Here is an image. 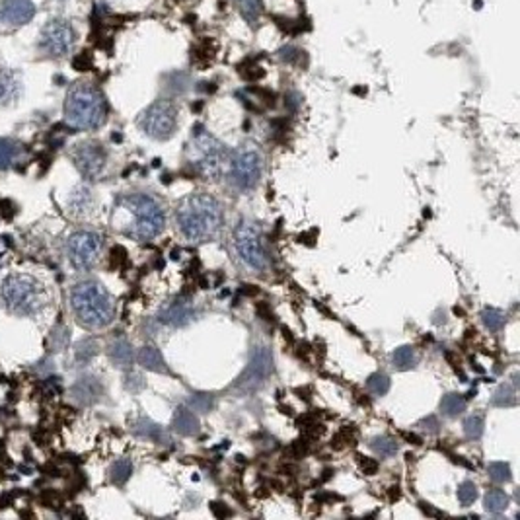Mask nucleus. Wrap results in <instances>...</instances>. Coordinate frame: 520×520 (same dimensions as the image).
<instances>
[{"instance_id": "20e7f679", "label": "nucleus", "mask_w": 520, "mask_h": 520, "mask_svg": "<svg viewBox=\"0 0 520 520\" xmlns=\"http://www.w3.org/2000/svg\"><path fill=\"white\" fill-rule=\"evenodd\" d=\"M64 119L74 129H97L108 119V102L94 84H74L64 102Z\"/></svg>"}, {"instance_id": "412c9836", "label": "nucleus", "mask_w": 520, "mask_h": 520, "mask_svg": "<svg viewBox=\"0 0 520 520\" xmlns=\"http://www.w3.org/2000/svg\"><path fill=\"white\" fill-rule=\"evenodd\" d=\"M22 154V146L10 139H0V169L12 168Z\"/></svg>"}, {"instance_id": "b1692460", "label": "nucleus", "mask_w": 520, "mask_h": 520, "mask_svg": "<svg viewBox=\"0 0 520 520\" xmlns=\"http://www.w3.org/2000/svg\"><path fill=\"white\" fill-rule=\"evenodd\" d=\"M134 433L139 436H145V438H150V440H166L169 442V438L166 436V433L162 431V427H158L156 423H152L150 419H141L139 423L134 425Z\"/></svg>"}, {"instance_id": "f3484780", "label": "nucleus", "mask_w": 520, "mask_h": 520, "mask_svg": "<svg viewBox=\"0 0 520 520\" xmlns=\"http://www.w3.org/2000/svg\"><path fill=\"white\" fill-rule=\"evenodd\" d=\"M109 359L119 368H129L134 363V353L127 339H115L109 345Z\"/></svg>"}, {"instance_id": "79ce46f5", "label": "nucleus", "mask_w": 520, "mask_h": 520, "mask_svg": "<svg viewBox=\"0 0 520 520\" xmlns=\"http://www.w3.org/2000/svg\"><path fill=\"white\" fill-rule=\"evenodd\" d=\"M257 314L261 316L263 320H271V310H269V306L267 304H257Z\"/></svg>"}, {"instance_id": "6e6552de", "label": "nucleus", "mask_w": 520, "mask_h": 520, "mask_svg": "<svg viewBox=\"0 0 520 520\" xmlns=\"http://www.w3.org/2000/svg\"><path fill=\"white\" fill-rule=\"evenodd\" d=\"M234 248L236 254L242 259V263L252 271L263 273L269 267L265 246H263V234L259 224L254 220L244 218L234 228Z\"/></svg>"}, {"instance_id": "4c0bfd02", "label": "nucleus", "mask_w": 520, "mask_h": 520, "mask_svg": "<svg viewBox=\"0 0 520 520\" xmlns=\"http://www.w3.org/2000/svg\"><path fill=\"white\" fill-rule=\"evenodd\" d=\"M419 427H423L427 433L435 435V433H438V427H440V425H438V419H436L435 415H429L427 419H423V421L419 423Z\"/></svg>"}, {"instance_id": "c9c22d12", "label": "nucleus", "mask_w": 520, "mask_h": 520, "mask_svg": "<svg viewBox=\"0 0 520 520\" xmlns=\"http://www.w3.org/2000/svg\"><path fill=\"white\" fill-rule=\"evenodd\" d=\"M96 341H92V339H86L80 343V347H78V351H76V359H80V361H90L94 355H96Z\"/></svg>"}, {"instance_id": "c756f323", "label": "nucleus", "mask_w": 520, "mask_h": 520, "mask_svg": "<svg viewBox=\"0 0 520 520\" xmlns=\"http://www.w3.org/2000/svg\"><path fill=\"white\" fill-rule=\"evenodd\" d=\"M482 322H484V326L489 331H501L503 326H505V322H507V318L497 308H485L484 312H482Z\"/></svg>"}, {"instance_id": "72a5a7b5", "label": "nucleus", "mask_w": 520, "mask_h": 520, "mask_svg": "<svg viewBox=\"0 0 520 520\" xmlns=\"http://www.w3.org/2000/svg\"><path fill=\"white\" fill-rule=\"evenodd\" d=\"M458 501L462 507H470L473 505V501L477 499V487L473 482H464L458 485Z\"/></svg>"}, {"instance_id": "ddd939ff", "label": "nucleus", "mask_w": 520, "mask_h": 520, "mask_svg": "<svg viewBox=\"0 0 520 520\" xmlns=\"http://www.w3.org/2000/svg\"><path fill=\"white\" fill-rule=\"evenodd\" d=\"M73 160L74 166L78 168V172L84 176L86 180H96L104 174L108 156H106L104 146L88 141V143H80L74 148Z\"/></svg>"}, {"instance_id": "7ed1b4c3", "label": "nucleus", "mask_w": 520, "mask_h": 520, "mask_svg": "<svg viewBox=\"0 0 520 520\" xmlns=\"http://www.w3.org/2000/svg\"><path fill=\"white\" fill-rule=\"evenodd\" d=\"M71 306L78 324L86 329H102L115 318V306L109 292L96 281L78 283L71 292Z\"/></svg>"}, {"instance_id": "e433bc0d", "label": "nucleus", "mask_w": 520, "mask_h": 520, "mask_svg": "<svg viewBox=\"0 0 520 520\" xmlns=\"http://www.w3.org/2000/svg\"><path fill=\"white\" fill-rule=\"evenodd\" d=\"M359 464H361V470H363L366 475H375L376 470H378V462L373 458H364V456H359Z\"/></svg>"}, {"instance_id": "4468645a", "label": "nucleus", "mask_w": 520, "mask_h": 520, "mask_svg": "<svg viewBox=\"0 0 520 520\" xmlns=\"http://www.w3.org/2000/svg\"><path fill=\"white\" fill-rule=\"evenodd\" d=\"M197 318V308L189 296H176L158 310V320L169 327H183Z\"/></svg>"}, {"instance_id": "58836bf2", "label": "nucleus", "mask_w": 520, "mask_h": 520, "mask_svg": "<svg viewBox=\"0 0 520 520\" xmlns=\"http://www.w3.org/2000/svg\"><path fill=\"white\" fill-rule=\"evenodd\" d=\"M291 452L296 456V458H303L304 454L308 452V442L303 440V438H300V440H296V442L291 447Z\"/></svg>"}, {"instance_id": "dca6fc26", "label": "nucleus", "mask_w": 520, "mask_h": 520, "mask_svg": "<svg viewBox=\"0 0 520 520\" xmlns=\"http://www.w3.org/2000/svg\"><path fill=\"white\" fill-rule=\"evenodd\" d=\"M199 419L191 407L187 405H180L176 413H174V431L180 433L183 436H193L199 433Z\"/></svg>"}, {"instance_id": "a211bd4d", "label": "nucleus", "mask_w": 520, "mask_h": 520, "mask_svg": "<svg viewBox=\"0 0 520 520\" xmlns=\"http://www.w3.org/2000/svg\"><path fill=\"white\" fill-rule=\"evenodd\" d=\"M139 363L143 364L146 370H152V373H164V375H168V366H166V361H164L162 353L158 351L154 345H145V347L139 351Z\"/></svg>"}, {"instance_id": "f704fd0d", "label": "nucleus", "mask_w": 520, "mask_h": 520, "mask_svg": "<svg viewBox=\"0 0 520 520\" xmlns=\"http://www.w3.org/2000/svg\"><path fill=\"white\" fill-rule=\"evenodd\" d=\"M240 12L248 18V20H257V16L261 12V4L259 0H236Z\"/></svg>"}, {"instance_id": "423d86ee", "label": "nucleus", "mask_w": 520, "mask_h": 520, "mask_svg": "<svg viewBox=\"0 0 520 520\" xmlns=\"http://www.w3.org/2000/svg\"><path fill=\"white\" fill-rule=\"evenodd\" d=\"M226 174H228V182L238 191L254 189L263 174V152L259 145L244 143L234 152H230Z\"/></svg>"}, {"instance_id": "a878e982", "label": "nucleus", "mask_w": 520, "mask_h": 520, "mask_svg": "<svg viewBox=\"0 0 520 520\" xmlns=\"http://www.w3.org/2000/svg\"><path fill=\"white\" fill-rule=\"evenodd\" d=\"M370 448L375 450L378 456H382V458H392V456H396V452H398V442H396L392 436L380 435L375 436V438L370 440Z\"/></svg>"}, {"instance_id": "2f4dec72", "label": "nucleus", "mask_w": 520, "mask_h": 520, "mask_svg": "<svg viewBox=\"0 0 520 520\" xmlns=\"http://www.w3.org/2000/svg\"><path fill=\"white\" fill-rule=\"evenodd\" d=\"M366 388L375 396H386L388 390H390V378L384 373H375V375L368 376Z\"/></svg>"}, {"instance_id": "9b49d317", "label": "nucleus", "mask_w": 520, "mask_h": 520, "mask_svg": "<svg viewBox=\"0 0 520 520\" xmlns=\"http://www.w3.org/2000/svg\"><path fill=\"white\" fill-rule=\"evenodd\" d=\"M102 236L92 230H78L67 242V254L76 269L88 271L96 265L97 257L102 254Z\"/></svg>"}, {"instance_id": "c85d7f7f", "label": "nucleus", "mask_w": 520, "mask_h": 520, "mask_svg": "<svg viewBox=\"0 0 520 520\" xmlns=\"http://www.w3.org/2000/svg\"><path fill=\"white\" fill-rule=\"evenodd\" d=\"M493 403L501 407H510L517 405V382L515 384H503L493 396Z\"/></svg>"}, {"instance_id": "f8f14e48", "label": "nucleus", "mask_w": 520, "mask_h": 520, "mask_svg": "<svg viewBox=\"0 0 520 520\" xmlns=\"http://www.w3.org/2000/svg\"><path fill=\"white\" fill-rule=\"evenodd\" d=\"M74 39V27L67 20H51L41 32L39 47L51 57H64L71 53Z\"/></svg>"}, {"instance_id": "2eb2a0df", "label": "nucleus", "mask_w": 520, "mask_h": 520, "mask_svg": "<svg viewBox=\"0 0 520 520\" xmlns=\"http://www.w3.org/2000/svg\"><path fill=\"white\" fill-rule=\"evenodd\" d=\"M36 16L32 0H4L0 6V18L10 25H24Z\"/></svg>"}, {"instance_id": "f03ea898", "label": "nucleus", "mask_w": 520, "mask_h": 520, "mask_svg": "<svg viewBox=\"0 0 520 520\" xmlns=\"http://www.w3.org/2000/svg\"><path fill=\"white\" fill-rule=\"evenodd\" d=\"M113 220L125 236L145 242L152 240L166 226V213L160 201L148 193H131L119 199Z\"/></svg>"}, {"instance_id": "0eeeda50", "label": "nucleus", "mask_w": 520, "mask_h": 520, "mask_svg": "<svg viewBox=\"0 0 520 520\" xmlns=\"http://www.w3.org/2000/svg\"><path fill=\"white\" fill-rule=\"evenodd\" d=\"M2 298L18 316H32L45 304V289L34 277L10 275L2 283Z\"/></svg>"}, {"instance_id": "a19ab883", "label": "nucleus", "mask_w": 520, "mask_h": 520, "mask_svg": "<svg viewBox=\"0 0 520 520\" xmlns=\"http://www.w3.org/2000/svg\"><path fill=\"white\" fill-rule=\"evenodd\" d=\"M419 507H421V510H423L425 515H429V517H442V512H440V510H435V508L431 507L429 503H425V501L419 503Z\"/></svg>"}, {"instance_id": "6ab92c4d", "label": "nucleus", "mask_w": 520, "mask_h": 520, "mask_svg": "<svg viewBox=\"0 0 520 520\" xmlns=\"http://www.w3.org/2000/svg\"><path fill=\"white\" fill-rule=\"evenodd\" d=\"M18 96V78L10 71L0 69V106H6Z\"/></svg>"}, {"instance_id": "393cba45", "label": "nucleus", "mask_w": 520, "mask_h": 520, "mask_svg": "<svg viewBox=\"0 0 520 520\" xmlns=\"http://www.w3.org/2000/svg\"><path fill=\"white\" fill-rule=\"evenodd\" d=\"M131 473H133V462L129 458H121L111 466V470H109V480H111V484L123 485L131 477Z\"/></svg>"}, {"instance_id": "cd10ccee", "label": "nucleus", "mask_w": 520, "mask_h": 520, "mask_svg": "<svg viewBox=\"0 0 520 520\" xmlns=\"http://www.w3.org/2000/svg\"><path fill=\"white\" fill-rule=\"evenodd\" d=\"M92 206V195H90V189L88 187H78L74 191L73 199H71V209L76 215H84L90 211Z\"/></svg>"}, {"instance_id": "7c9ffc66", "label": "nucleus", "mask_w": 520, "mask_h": 520, "mask_svg": "<svg viewBox=\"0 0 520 520\" xmlns=\"http://www.w3.org/2000/svg\"><path fill=\"white\" fill-rule=\"evenodd\" d=\"M487 473H489V477L495 484H508L512 480L510 466H508L507 462H491L489 468H487Z\"/></svg>"}, {"instance_id": "bb28decb", "label": "nucleus", "mask_w": 520, "mask_h": 520, "mask_svg": "<svg viewBox=\"0 0 520 520\" xmlns=\"http://www.w3.org/2000/svg\"><path fill=\"white\" fill-rule=\"evenodd\" d=\"M484 431H485L484 413H472V415H468V417H466V421H464V433H466L468 438L477 440V438H482Z\"/></svg>"}, {"instance_id": "5701e85b", "label": "nucleus", "mask_w": 520, "mask_h": 520, "mask_svg": "<svg viewBox=\"0 0 520 520\" xmlns=\"http://www.w3.org/2000/svg\"><path fill=\"white\" fill-rule=\"evenodd\" d=\"M392 363L398 370H412L417 364V353L412 345H401L392 353Z\"/></svg>"}, {"instance_id": "aec40b11", "label": "nucleus", "mask_w": 520, "mask_h": 520, "mask_svg": "<svg viewBox=\"0 0 520 520\" xmlns=\"http://www.w3.org/2000/svg\"><path fill=\"white\" fill-rule=\"evenodd\" d=\"M466 405H468V399L464 398L462 394H447L445 398L440 399V412L445 417H450V419H454V417H458L462 413L466 412Z\"/></svg>"}, {"instance_id": "37998d69", "label": "nucleus", "mask_w": 520, "mask_h": 520, "mask_svg": "<svg viewBox=\"0 0 520 520\" xmlns=\"http://www.w3.org/2000/svg\"><path fill=\"white\" fill-rule=\"evenodd\" d=\"M403 436H405L410 442H413V445H421V436L413 435V433H403Z\"/></svg>"}, {"instance_id": "c03bdc74", "label": "nucleus", "mask_w": 520, "mask_h": 520, "mask_svg": "<svg viewBox=\"0 0 520 520\" xmlns=\"http://www.w3.org/2000/svg\"><path fill=\"white\" fill-rule=\"evenodd\" d=\"M399 499V487H392L390 489V501H398Z\"/></svg>"}, {"instance_id": "9d476101", "label": "nucleus", "mask_w": 520, "mask_h": 520, "mask_svg": "<svg viewBox=\"0 0 520 520\" xmlns=\"http://www.w3.org/2000/svg\"><path fill=\"white\" fill-rule=\"evenodd\" d=\"M273 368L275 366H273L271 351L265 345H257L250 355V363L246 366V370L232 384V390H236L240 394H252L265 384L267 378L273 375Z\"/></svg>"}, {"instance_id": "1a4fd4ad", "label": "nucleus", "mask_w": 520, "mask_h": 520, "mask_svg": "<svg viewBox=\"0 0 520 520\" xmlns=\"http://www.w3.org/2000/svg\"><path fill=\"white\" fill-rule=\"evenodd\" d=\"M139 125L150 139L168 141L178 129V108L172 99H158L141 115Z\"/></svg>"}, {"instance_id": "39448f33", "label": "nucleus", "mask_w": 520, "mask_h": 520, "mask_svg": "<svg viewBox=\"0 0 520 520\" xmlns=\"http://www.w3.org/2000/svg\"><path fill=\"white\" fill-rule=\"evenodd\" d=\"M228 148L217 137L206 133L203 127H197L187 146V162L197 176L205 180H218L228 166Z\"/></svg>"}, {"instance_id": "473e14b6", "label": "nucleus", "mask_w": 520, "mask_h": 520, "mask_svg": "<svg viewBox=\"0 0 520 520\" xmlns=\"http://www.w3.org/2000/svg\"><path fill=\"white\" fill-rule=\"evenodd\" d=\"M189 407L193 412L199 413H209L213 407H215V398L211 394H203V392H197V394H191V399H189Z\"/></svg>"}, {"instance_id": "4be33fe9", "label": "nucleus", "mask_w": 520, "mask_h": 520, "mask_svg": "<svg viewBox=\"0 0 520 520\" xmlns=\"http://www.w3.org/2000/svg\"><path fill=\"white\" fill-rule=\"evenodd\" d=\"M508 503H510V499L503 489H489L484 497L485 510L491 515H499V512L507 510Z\"/></svg>"}, {"instance_id": "ea45409f", "label": "nucleus", "mask_w": 520, "mask_h": 520, "mask_svg": "<svg viewBox=\"0 0 520 520\" xmlns=\"http://www.w3.org/2000/svg\"><path fill=\"white\" fill-rule=\"evenodd\" d=\"M211 510L215 512V517H218V519H224V517H230V515H232L222 503H213V505H211Z\"/></svg>"}, {"instance_id": "f257e3e1", "label": "nucleus", "mask_w": 520, "mask_h": 520, "mask_svg": "<svg viewBox=\"0 0 520 520\" xmlns=\"http://www.w3.org/2000/svg\"><path fill=\"white\" fill-rule=\"evenodd\" d=\"M224 222L222 205L217 197L197 191L183 197L176 206V224L189 242H205L215 238Z\"/></svg>"}]
</instances>
